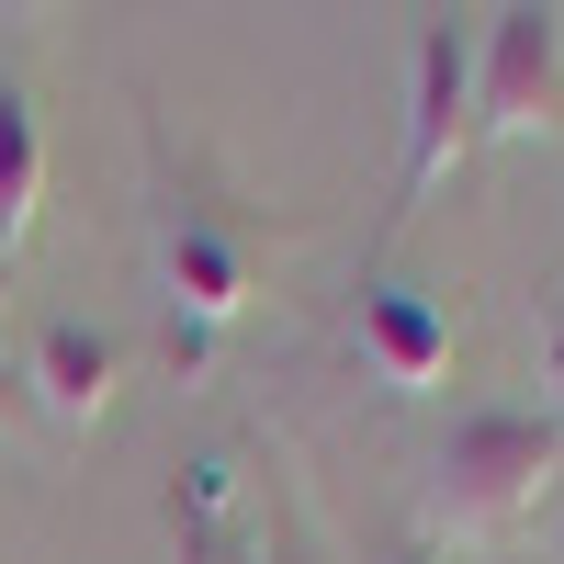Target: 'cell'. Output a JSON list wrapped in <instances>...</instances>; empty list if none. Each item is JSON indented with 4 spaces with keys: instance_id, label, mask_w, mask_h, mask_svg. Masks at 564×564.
<instances>
[{
    "instance_id": "obj_1",
    "label": "cell",
    "mask_w": 564,
    "mask_h": 564,
    "mask_svg": "<svg viewBox=\"0 0 564 564\" xmlns=\"http://www.w3.org/2000/svg\"><path fill=\"white\" fill-rule=\"evenodd\" d=\"M564 475V417L542 406H486V417H463V430L430 452V531H452V542H497V531H520L531 508H542V486Z\"/></svg>"
},
{
    "instance_id": "obj_2",
    "label": "cell",
    "mask_w": 564,
    "mask_h": 564,
    "mask_svg": "<svg viewBox=\"0 0 564 564\" xmlns=\"http://www.w3.org/2000/svg\"><path fill=\"white\" fill-rule=\"evenodd\" d=\"M475 124H486V135H542V124H564V12L520 0V12L486 23V45H475Z\"/></svg>"
},
{
    "instance_id": "obj_3",
    "label": "cell",
    "mask_w": 564,
    "mask_h": 564,
    "mask_svg": "<svg viewBox=\"0 0 564 564\" xmlns=\"http://www.w3.org/2000/svg\"><path fill=\"white\" fill-rule=\"evenodd\" d=\"M475 135H486V124H475V45H463L452 23H430V34H417V57H406V204H395V215L430 204Z\"/></svg>"
},
{
    "instance_id": "obj_4",
    "label": "cell",
    "mask_w": 564,
    "mask_h": 564,
    "mask_svg": "<svg viewBox=\"0 0 564 564\" xmlns=\"http://www.w3.org/2000/svg\"><path fill=\"white\" fill-rule=\"evenodd\" d=\"M23 384H34V406L57 417V430H90V417L113 406V384H124V339H102V327L57 316V327L34 339V361H23Z\"/></svg>"
},
{
    "instance_id": "obj_5",
    "label": "cell",
    "mask_w": 564,
    "mask_h": 564,
    "mask_svg": "<svg viewBox=\"0 0 564 564\" xmlns=\"http://www.w3.org/2000/svg\"><path fill=\"white\" fill-rule=\"evenodd\" d=\"M159 282H170V316H181V327H226V316L249 305V260H238V238H226V226H204V215L170 226Z\"/></svg>"
},
{
    "instance_id": "obj_6",
    "label": "cell",
    "mask_w": 564,
    "mask_h": 564,
    "mask_svg": "<svg viewBox=\"0 0 564 564\" xmlns=\"http://www.w3.org/2000/svg\"><path fill=\"white\" fill-rule=\"evenodd\" d=\"M361 350L384 361V384H441L452 361V316L406 282H361Z\"/></svg>"
},
{
    "instance_id": "obj_7",
    "label": "cell",
    "mask_w": 564,
    "mask_h": 564,
    "mask_svg": "<svg viewBox=\"0 0 564 564\" xmlns=\"http://www.w3.org/2000/svg\"><path fill=\"white\" fill-rule=\"evenodd\" d=\"M34 204H45V124L23 90H0V260H23Z\"/></svg>"
},
{
    "instance_id": "obj_8",
    "label": "cell",
    "mask_w": 564,
    "mask_h": 564,
    "mask_svg": "<svg viewBox=\"0 0 564 564\" xmlns=\"http://www.w3.org/2000/svg\"><path fill=\"white\" fill-rule=\"evenodd\" d=\"M226 486H238V463H193L181 497H170V520H181V531H215V520H226Z\"/></svg>"
},
{
    "instance_id": "obj_9",
    "label": "cell",
    "mask_w": 564,
    "mask_h": 564,
    "mask_svg": "<svg viewBox=\"0 0 564 564\" xmlns=\"http://www.w3.org/2000/svg\"><path fill=\"white\" fill-rule=\"evenodd\" d=\"M181 564H260V553H249L238 531H226V520H215V531H181Z\"/></svg>"
},
{
    "instance_id": "obj_10",
    "label": "cell",
    "mask_w": 564,
    "mask_h": 564,
    "mask_svg": "<svg viewBox=\"0 0 564 564\" xmlns=\"http://www.w3.org/2000/svg\"><path fill=\"white\" fill-rule=\"evenodd\" d=\"M34 417V384H23V361H0V430H23Z\"/></svg>"
},
{
    "instance_id": "obj_11",
    "label": "cell",
    "mask_w": 564,
    "mask_h": 564,
    "mask_svg": "<svg viewBox=\"0 0 564 564\" xmlns=\"http://www.w3.org/2000/svg\"><path fill=\"white\" fill-rule=\"evenodd\" d=\"M542 384H553V417H564V316L542 327Z\"/></svg>"
},
{
    "instance_id": "obj_12",
    "label": "cell",
    "mask_w": 564,
    "mask_h": 564,
    "mask_svg": "<svg viewBox=\"0 0 564 564\" xmlns=\"http://www.w3.org/2000/svg\"><path fill=\"white\" fill-rule=\"evenodd\" d=\"M395 564H441V553H395Z\"/></svg>"
},
{
    "instance_id": "obj_13",
    "label": "cell",
    "mask_w": 564,
    "mask_h": 564,
    "mask_svg": "<svg viewBox=\"0 0 564 564\" xmlns=\"http://www.w3.org/2000/svg\"><path fill=\"white\" fill-rule=\"evenodd\" d=\"M260 564H294V553H260Z\"/></svg>"
}]
</instances>
